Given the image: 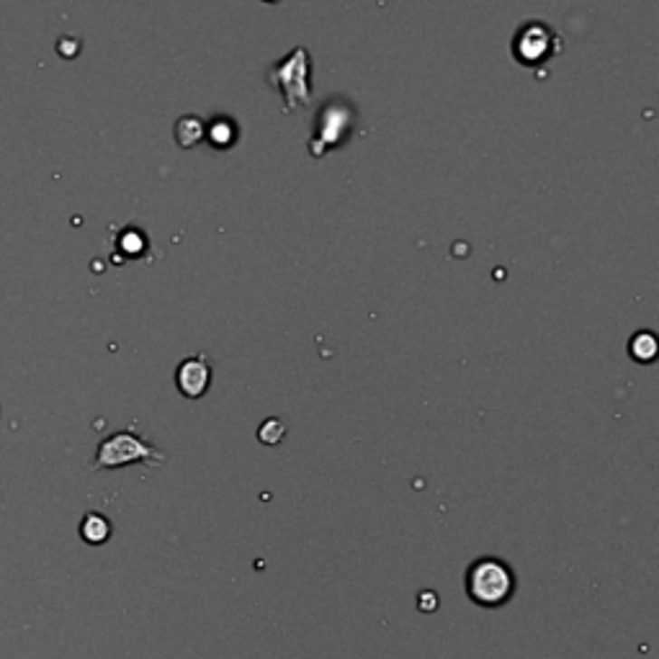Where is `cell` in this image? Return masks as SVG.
<instances>
[{
	"mask_svg": "<svg viewBox=\"0 0 659 659\" xmlns=\"http://www.w3.org/2000/svg\"><path fill=\"white\" fill-rule=\"evenodd\" d=\"M515 587H518V579L511 564L497 557H479L466 569V595L482 608H500L511 603Z\"/></svg>",
	"mask_w": 659,
	"mask_h": 659,
	"instance_id": "cell-1",
	"label": "cell"
},
{
	"mask_svg": "<svg viewBox=\"0 0 659 659\" xmlns=\"http://www.w3.org/2000/svg\"><path fill=\"white\" fill-rule=\"evenodd\" d=\"M167 462L160 448L148 444L145 438H139L132 430H119L114 435L103 438L96 448V459H93V469L103 472V469H121L129 463H148V466H163Z\"/></svg>",
	"mask_w": 659,
	"mask_h": 659,
	"instance_id": "cell-2",
	"label": "cell"
},
{
	"mask_svg": "<svg viewBox=\"0 0 659 659\" xmlns=\"http://www.w3.org/2000/svg\"><path fill=\"white\" fill-rule=\"evenodd\" d=\"M265 81L273 82L283 96V111H297L312 100L310 91V54L307 50H294L286 60L268 70Z\"/></svg>",
	"mask_w": 659,
	"mask_h": 659,
	"instance_id": "cell-3",
	"label": "cell"
},
{
	"mask_svg": "<svg viewBox=\"0 0 659 659\" xmlns=\"http://www.w3.org/2000/svg\"><path fill=\"white\" fill-rule=\"evenodd\" d=\"M554 50H557V36L544 24H528L512 42V54L523 65H539L549 60Z\"/></svg>",
	"mask_w": 659,
	"mask_h": 659,
	"instance_id": "cell-4",
	"label": "cell"
},
{
	"mask_svg": "<svg viewBox=\"0 0 659 659\" xmlns=\"http://www.w3.org/2000/svg\"><path fill=\"white\" fill-rule=\"evenodd\" d=\"M176 384H178V392L188 399H198L209 392V384H212V366L204 356H194V358H186L176 371Z\"/></svg>",
	"mask_w": 659,
	"mask_h": 659,
	"instance_id": "cell-5",
	"label": "cell"
},
{
	"mask_svg": "<svg viewBox=\"0 0 659 659\" xmlns=\"http://www.w3.org/2000/svg\"><path fill=\"white\" fill-rule=\"evenodd\" d=\"M81 539L91 546L106 544L111 539V523H109V518L100 515V512H88L81 523Z\"/></svg>",
	"mask_w": 659,
	"mask_h": 659,
	"instance_id": "cell-6",
	"label": "cell"
},
{
	"mask_svg": "<svg viewBox=\"0 0 659 659\" xmlns=\"http://www.w3.org/2000/svg\"><path fill=\"white\" fill-rule=\"evenodd\" d=\"M657 338H654V332H639V335H634L631 338V356H634V361H642V363H652L654 361V356H657Z\"/></svg>",
	"mask_w": 659,
	"mask_h": 659,
	"instance_id": "cell-7",
	"label": "cell"
},
{
	"mask_svg": "<svg viewBox=\"0 0 659 659\" xmlns=\"http://www.w3.org/2000/svg\"><path fill=\"white\" fill-rule=\"evenodd\" d=\"M204 132H206L204 124L198 119H194V116H186V119L178 121V127H176V137H178V145L181 148H194L196 142L204 139Z\"/></svg>",
	"mask_w": 659,
	"mask_h": 659,
	"instance_id": "cell-8",
	"label": "cell"
},
{
	"mask_svg": "<svg viewBox=\"0 0 659 659\" xmlns=\"http://www.w3.org/2000/svg\"><path fill=\"white\" fill-rule=\"evenodd\" d=\"M204 137H209L216 148H230L232 142H234V127H232V121H227V119H216L212 127H206Z\"/></svg>",
	"mask_w": 659,
	"mask_h": 659,
	"instance_id": "cell-9",
	"label": "cell"
},
{
	"mask_svg": "<svg viewBox=\"0 0 659 659\" xmlns=\"http://www.w3.org/2000/svg\"><path fill=\"white\" fill-rule=\"evenodd\" d=\"M283 433H286L283 423L273 417V420H265L263 425H261V433H258V435H261V441H263V444L273 445V444H279L281 438H283Z\"/></svg>",
	"mask_w": 659,
	"mask_h": 659,
	"instance_id": "cell-10",
	"label": "cell"
}]
</instances>
